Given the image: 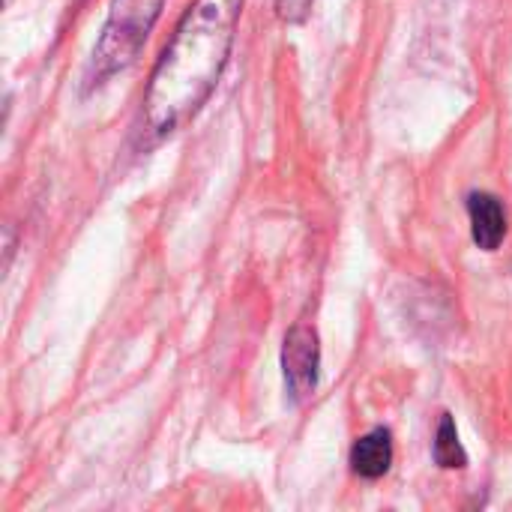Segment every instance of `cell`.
I'll return each mask as SVG.
<instances>
[{"mask_svg":"<svg viewBox=\"0 0 512 512\" xmlns=\"http://www.w3.org/2000/svg\"><path fill=\"white\" fill-rule=\"evenodd\" d=\"M351 468L363 480H381L393 468V435L387 429H372L351 447Z\"/></svg>","mask_w":512,"mask_h":512,"instance_id":"5","label":"cell"},{"mask_svg":"<svg viewBox=\"0 0 512 512\" xmlns=\"http://www.w3.org/2000/svg\"><path fill=\"white\" fill-rule=\"evenodd\" d=\"M468 216H471V237L480 249L495 252L507 237V213L504 204L489 192L468 195Z\"/></svg>","mask_w":512,"mask_h":512,"instance_id":"4","label":"cell"},{"mask_svg":"<svg viewBox=\"0 0 512 512\" xmlns=\"http://www.w3.org/2000/svg\"><path fill=\"white\" fill-rule=\"evenodd\" d=\"M243 0H195L162 48L144 99L141 138L156 144L183 129L216 90L237 36Z\"/></svg>","mask_w":512,"mask_h":512,"instance_id":"1","label":"cell"},{"mask_svg":"<svg viewBox=\"0 0 512 512\" xmlns=\"http://www.w3.org/2000/svg\"><path fill=\"white\" fill-rule=\"evenodd\" d=\"M282 372H285L288 393L297 405L315 396L318 378H321V345L312 327L297 324L288 330L285 345H282Z\"/></svg>","mask_w":512,"mask_h":512,"instance_id":"3","label":"cell"},{"mask_svg":"<svg viewBox=\"0 0 512 512\" xmlns=\"http://www.w3.org/2000/svg\"><path fill=\"white\" fill-rule=\"evenodd\" d=\"M165 0H111L108 21L93 48L90 84H102L114 72H123L141 54L153 24L162 15Z\"/></svg>","mask_w":512,"mask_h":512,"instance_id":"2","label":"cell"},{"mask_svg":"<svg viewBox=\"0 0 512 512\" xmlns=\"http://www.w3.org/2000/svg\"><path fill=\"white\" fill-rule=\"evenodd\" d=\"M276 9H279L282 21L300 24V21H306V15L312 9V0H276Z\"/></svg>","mask_w":512,"mask_h":512,"instance_id":"7","label":"cell"},{"mask_svg":"<svg viewBox=\"0 0 512 512\" xmlns=\"http://www.w3.org/2000/svg\"><path fill=\"white\" fill-rule=\"evenodd\" d=\"M432 453H435V462L441 468H447V471H462L468 465V453H465V447L459 441V432H456V423H453L450 414H444L441 423H438V435H435Z\"/></svg>","mask_w":512,"mask_h":512,"instance_id":"6","label":"cell"}]
</instances>
